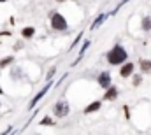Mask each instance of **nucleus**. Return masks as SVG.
Here are the masks:
<instances>
[{
  "label": "nucleus",
  "mask_w": 151,
  "mask_h": 135,
  "mask_svg": "<svg viewBox=\"0 0 151 135\" xmlns=\"http://www.w3.org/2000/svg\"><path fill=\"white\" fill-rule=\"evenodd\" d=\"M132 72H134V65H132V63H127L125 67L121 68V75H123V77H128Z\"/></svg>",
  "instance_id": "nucleus-6"
},
{
  "label": "nucleus",
  "mask_w": 151,
  "mask_h": 135,
  "mask_svg": "<svg viewBox=\"0 0 151 135\" xmlns=\"http://www.w3.org/2000/svg\"><path fill=\"white\" fill-rule=\"evenodd\" d=\"M42 125H51V119H47V118H46V119H42Z\"/></svg>",
  "instance_id": "nucleus-13"
},
{
  "label": "nucleus",
  "mask_w": 151,
  "mask_h": 135,
  "mask_svg": "<svg viewBox=\"0 0 151 135\" xmlns=\"http://www.w3.org/2000/svg\"><path fill=\"white\" fill-rule=\"evenodd\" d=\"M141 67H142V70L150 72V70H151V62H148V60H144V62L141 63Z\"/></svg>",
  "instance_id": "nucleus-11"
},
{
  "label": "nucleus",
  "mask_w": 151,
  "mask_h": 135,
  "mask_svg": "<svg viewBox=\"0 0 151 135\" xmlns=\"http://www.w3.org/2000/svg\"><path fill=\"white\" fill-rule=\"evenodd\" d=\"M11 60H12V58H5V60H4V62H2V65H7V63H9V62H11Z\"/></svg>",
  "instance_id": "nucleus-14"
},
{
  "label": "nucleus",
  "mask_w": 151,
  "mask_h": 135,
  "mask_svg": "<svg viewBox=\"0 0 151 135\" xmlns=\"http://www.w3.org/2000/svg\"><path fill=\"white\" fill-rule=\"evenodd\" d=\"M107 60H109V63H111V65H119V63H123V62L127 60V51H125L121 46H116V47L111 49V53H109Z\"/></svg>",
  "instance_id": "nucleus-1"
},
{
  "label": "nucleus",
  "mask_w": 151,
  "mask_h": 135,
  "mask_svg": "<svg viewBox=\"0 0 151 135\" xmlns=\"http://www.w3.org/2000/svg\"><path fill=\"white\" fill-rule=\"evenodd\" d=\"M21 34H23V37H32L34 35V28H25Z\"/></svg>",
  "instance_id": "nucleus-12"
},
{
  "label": "nucleus",
  "mask_w": 151,
  "mask_h": 135,
  "mask_svg": "<svg viewBox=\"0 0 151 135\" xmlns=\"http://www.w3.org/2000/svg\"><path fill=\"white\" fill-rule=\"evenodd\" d=\"M99 109H100V102H93V103H90V105L86 107L84 112H95V111H99Z\"/></svg>",
  "instance_id": "nucleus-7"
},
{
  "label": "nucleus",
  "mask_w": 151,
  "mask_h": 135,
  "mask_svg": "<svg viewBox=\"0 0 151 135\" xmlns=\"http://www.w3.org/2000/svg\"><path fill=\"white\" fill-rule=\"evenodd\" d=\"M99 83H100L102 88H109L111 86V75H109V72H102L100 77H99Z\"/></svg>",
  "instance_id": "nucleus-5"
},
{
  "label": "nucleus",
  "mask_w": 151,
  "mask_h": 135,
  "mask_svg": "<svg viewBox=\"0 0 151 135\" xmlns=\"http://www.w3.org/2000/svg\"><path fill=\"white\" fill-rule=\"evenodd\" d=\"M0 93H2V88H0Z\"/></svg>",
  "instance_id": "nucleus-17"
},
{
  "label": "nucleus",
  "mask_w": 151,
  "mask_h": 135,
  "mask_svg": "<svg viewBox=\"0 0 151 135\" xmlns=\"http://www.w3.org/2000/svg\"><path fill=\"white\" fill-rule=\"evenodd\" d=\"M116 95H118V90L116 88H109V91L106 93V98L107 100H113V98H116Z\"/></svg>",
  "instance_id": "nucleus-8"
},
{
  "label": "nucleus",
  "mask_w": 151,
  "mask_h": 135,
  "mask_svg": "<svg viewBox=\"0 0 151 135\" xmlns=\"http://www.w3.org/2000/svg\"><path fill=\"white\" fill-rule=\"evenodd\" d=\"M58 2H63V0H58Z\"/></svg>",
  "instance_id": "nucleus-15"
},
{
  "label": "nucleus",
  "mask_w": 151,
  "mask_h": 135,
  "mask_svg": "<svg viewBox=\"0 0 151 135\" xmlns=\"http://www.w3.org/2000/svg\"><path fill=\"white\" fill-rule=\"evenodd\" d=\"M104 19H106V14H102V16H99V18H97L95 21H93V25H91V28H97V27H99V25H100V23H102Z\"/></svg>",
  "instance_id": "nucleus-9"
},
{
  "label": "nucleus",
  "mask_w": 151,
  "mask_h": 135,
  "mask_svg": "<svg viewBox=\"0 0 151 135\" xmlns=\"http://www.w3.org/2000/svg\"><path fill=\"white\" fill-rule=\"evenodd\" d=\"M0 2H5V0H0Z\"/></svg>",
  "instance_id": "nucleus-16"
},
{
  "label": "nucleus",
  "mask_w": 151,
  "mask_h": 135,
  "mask_svg": "<svg viewBox=\"0 0 151 135\" xmlns=\"http://www.w3.org/2000/svg\"><path fill=\"white\" fill-rule=\"evenodd\" d=\"M142 28H144V30H150L151 28V18H144V21H142Z\"/></svg>",
  "instance_id": "nucleus-10"
},
{
  "label": "nucleus",
  "mask_w": 151,
  "mask_h": 135,
  "mask_svg": "<svg viewBox=\"0 0 151 135\" xmlns=\"http://www.w3.org/2000/svg\"><path fill=\"white\" fill-rule=\"evenodd\" d=\"M51 84H53V83H51V81H47V83H46V86H44V88H42V90H40V91H39V93H37V97H35V98H34V100H32V103H30V107H34V105H35V103H37V102L40 100V98H42V97H44V95H46V93H47V90H49V88H51Z\"/></svg>",
  "instance_id": "nucleus-4"
},
{
  "label": "nucleus",
  "mask_w": 151,
  "mask_h": 135,
  "mask_svg": "<svg viewBox=\"0 0 151 135\" xmlns=\"http://www.w3.org/2000/svg\"><path fill=\"white\" fill-rule=\"evenodd\" d=\"M69 111H70V107L67 102H58L55 105V116H58V118H65L69 114Z\"/></svg>",
  "instance_id": "nucleus-3"
},
{
  "label": "nucleus",
  "mask_w": 151,
  "mask_h": 135,
  "mask_svg": "<svg viewBox=\"0 0 151 135\" xmlns=\"http://www.w3.org/2000/svg\"><path fill=\"white\" fill-rule=\"evenodd\" d=\"M51 25H53V28H56V30H65L67 28V21H65V18L62 16V14H53V18H51Z\"/></svg>",
  "instance_id": "nucleus-2"
}]
</instances>
